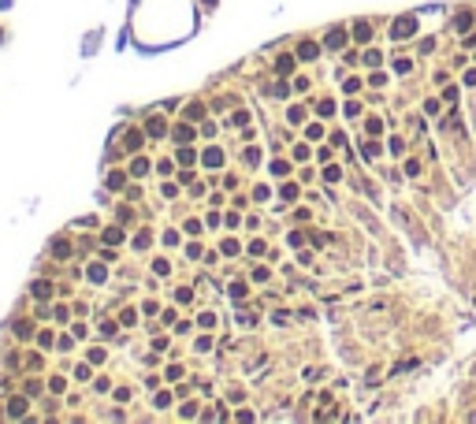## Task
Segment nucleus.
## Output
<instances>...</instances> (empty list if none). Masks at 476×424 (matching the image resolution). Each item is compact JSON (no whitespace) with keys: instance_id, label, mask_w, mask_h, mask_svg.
Here are the masks:
<instances>
[{"instance_id":"1","label":"nucleus","mask_w":476,"mask_h":424,"mask_svg":"<svg viewBox=\"0 0 476 424\" xmlns=\"http://www.w3.org/2000/svg\"><path fill=\"white\" fill-rule=\"evenodd\" d=\"M413 26H417L413 19H406V23H394V37H410V34H413Z\"/></svg>"},{"instance_id":"2","label":"nucleus","mask_w":476,"mask_h":424,"mask_svg":"<svg viewBox=\"0 0 476 424\" xmlns=\"http://www.w3.org/2000/svg\"><path fill=\"white\" fill-rule=\"evenodd\" d=\"M327 45H331V49H339V45H346V34H343V30H331V34H327Z\"/></svg>"},{"instance_id":"3","label":"nucleus","mask_w":476,"mask_h":424,"mask_svg":"<svg viewBox=\"0 0 476 424\" xmlns=\"http://www.w3.org/2000/svg\"><path fill=\"white\" fill-rule=\"evenodd\" d=\"M149 134H153V138L164 134V119H149Z\"/></svg>"},{"instance_id":"4","label":"nucleus","mask_w":476,"mask_h":424,"mask_svg":"<svg viewBox=\"0 0 476 424\" xmlns=\"http://www.w3.org/2000/svg\"><path fill=\"white\" fill-rule=\"evenodd\" d=\"M220 160H223V153H220V149H209V153H205V164H212V168H216Z\"/></svg>"},{"instance_id":"5","label":"nucleus","mask_w":476,"mask_h":424,"mask_svg":"<svg viewBox=\"0 0 476 424\" xmlns=\"http://www.w3.org/2000/svg\"><path fill=\"white\" fill-rule=\"evenodd\" d=\"M33 294H37V298H49L52 287H49V283H33Z\"/></svg>"},{"instance_id":"6","label":"nucleus","mask_w":476,"mask_h":424,"mask_svg":"<svg viewBox=\"0 0 476 424\" xmlns=\"http://www.w3.org/2000/svg\"><path fill=\"white\" fill-rule=\"evenodd\" d=\"M317 52H320L317 45H301V52H298V56H301V60H309V56H317Z\"/></svg>"},{"instance_id":"7","label":"nucleus","mask_w":476,"mask_h":424,"mask_svg":"<svg viewBox=\"0 0 476 424\" xmlns=\"http://www.w3.org/2000/svg\"><path fill=\"white\" fill-rule=\"evenodd\" d=\"M138 145H142V134H138V130H134V134L127 138V149H138Z\"/></svg>"}]
</instances>
